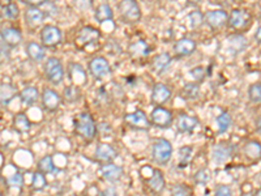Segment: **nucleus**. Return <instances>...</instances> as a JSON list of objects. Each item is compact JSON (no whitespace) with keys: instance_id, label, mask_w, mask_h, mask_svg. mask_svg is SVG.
I'll return each mask as SVG.
<instances>
[{"instance_id":"obj_28","label":"nucleus","mask_w":261,"mask_h":196,"mask_svg":"<svg viewBox=\"0 0 261 196\" xmlns=\"http://www.w3.org/2000/svg\"><path fill=\"white\" fill-rule=\"evenodd\" d=\"M170 63H171V56L169 54H166V52H163V54L154 56V59H153L152 62V67L157 73H162L166 71L167 67L170 65Z\"/></svg>"},{"instance_id":"obj_41","label":"nucleus","mask_w":261,"mask_h":196,"mask_svg":"<svg viewBox=\"0 0 261 196\" xmlns=\"http://www.w3.org/2000/svg\"><path fill=\"white\" fill-rule=\"evenodd\" d=\"M171 196H189L188 189L183 185H175L171 189Z\"/></svg>"},{"instance_id":"obj_20","label":"nucleus","mask_w":261,"mask_h":196,"mask_svg":"<svg viewBox=\"0 0 261 196\" xmlns=\"http://www.w3.org/2000/svg\"><path fill=\"white\" fill-rule=\"evenodd\" d=\"M116 157V150L114 149V147H111L110 144L106 143H99L95 149V158L99 161H113Z\"/></svg>"},{"instance_id":"obj_18","label":"nucleus","mask_w":261,"mask_h":196,"mask_svg":"<svg viewBox=\"0 0 261 196\" xmlns=\"http://www.w3.org/2000/svg\"><path fill=\"white\" fill-rule=\"evenodd\" d=\"M230 156H231V147L228 144L221 143V144H217V146L213 147L212 157H213L214 162L218 163V165L226 162L230 158Z\"/></svg>"},{"instance_id":"obj_31","label":"nucleus","mask_w":261,"mask_h":196,"mask_svg":"<svg viewBox=\"0 0 261 196\" xmlns=\"http://www.w3.org/2000/svg\"><path fill=\"white\" fill-rule=\"evenodd\" d=\"M63 96H64V99L68 102V103H75V102L79 101L81 97L80 88L76 87V85H69V87H67L64 89Z\"/></svg>"},{"instance_id":"obj_30","label":"nucleus","mask_w":261,"mask_h":196,"mask_svg":"<svg viewBox=\"0 0 261 196\" xmlns=\"http://www.w3.org/2000/svg\"><path fill=\"white\" fill-rule=\"evenodd\" d=\"M38 170L42 171L44 174H52L56 171V166H55L52 157L51 156H44L42 157L38 162Z\"/></svg>"},{"instance_id":"obj_43","label":"nucleus","mask_w":261,"mask_h":196,"mask_svg":"<svg viewBox=\"0 0 261 196\" xmlns=\"http://www.w3.org/2000/svg\"><path fill=\"white\" fill-rule=\"evenodd\" d=\"M189 73L192 75L196 81H203L204 77H205V71H204L203 67H196L195 69L189 71Z\"/></svg>"},{"instance_id":"obj_26","label":"nucleus","mask_w":261,"mask_h":196,"mask_svg":"<svg viewBox=\"0 0 261 196\" xmlns=\"http://www.w3.org/2000/svg\"><path fill=\"white\" fill-rule=\"evenodd\" d=\"M69 75H71V79L76 85H83V84L87 83V73L84 71V68L80 64L77 63H72L71 67H69Z\"/></svg>"},{"instance_id":"obj_32","label":"nucleus","mask_w":261,"mask_h":196,"mask_svg":"<svg viewBox=\"0 0 261 196\" xmlns=\"http://www.w3.org/2000/svg\"><path fill=\"white\" fill-rule=\"evenodd\" d=\"M216 122H217L219 134H223V132H226V131L230 128V126H231V115H230L227 111H223V113H221L217 116V120H216Z\"/></svg>"},{"instance_id":"obj_6","label":"nucleus","mask_w":261,"mask_h":196,"mask_svg":"<svg viewBox=\"0 0 261 196\" xmlns=\"http://www.w3.org/2000/svg\"><path fill=\"white\" fill-rule=\"evenodd\" d=\"M126 119V123L130 126V128H134V130H141V131H146L150 127V119L148 118V115L145 114V111L142 110H136L134 113L127 114L124 116Z\"/></svg>"},{"instance_id":"obj_10","label":"nucleus","mask_w":261,"mask_h":196,"mask_svg":"<svg viewBox=\"0 0 261 196\" xmlns=\"http://www.w3.org/2000/svg\"><path fill=\"white\" fill-rule=\"evenodd\" d=\"M89 71H90L91 76L95 79H102L106 75L110 73V64L105 58L102 56H95L89 62Z\"/></svg>"},{"instance_id":"obj_34","label":"nucleus","mask_w":261,"mask_h":196,"mask_svg":"<svg viewBox=\"0 0 261 196\" xmlns=\"http://www.w3.org/2000/svg\"><path fill=\"white\" fill-rule=\"evenodd\" d=\"M192 147H183L179 149L178 152V160H179V167L187 166V163L189 162L191 157H192Z\"/></svg>"},{"instance_id":"obj_33","label":"nucleus","mask_w":261,"mask_h":196,"mask_svg":"<svg viewBox=\"0 0 261 196\" xmlns=\"http://www.w3.org/2000/svg\"><path fill=\"white\" fill-rule=\"evenodd\" d=\"M1 13H3V17L8 18V20H16L20 15V9H18L17 4L8 3L7 5L1 7Z\"/></svg>"},{"instance_id":"obj_16","label":"nucleus","mask_w":261,"mask_h":196,"mask_svg":"<svg viewBox=\"0 0 261 196\" xmlns=\"http://www.w3.org/2000/svg\"><path fill=\"white\" fill-rule=\"evenodd\" d=\"M199 124L197 118L188 114H180L176 119V128L181 134H187V132H192Z\"/></svg>"},{"instance_id":"obj_11","label":"nucleus","mask_w":261,"mask_h":196,"mask_svg":"<svg viewBox=\"0 0 261 196\" xmlns=\"http://www.w3.org/2000/svg\"><path fill=\"white\" fill-rule=\"evenodd\" d=\"M205 22L211 26L212 29H219L223 25H226V22H228L227 12L223 9H214V11L207 12Z\"/></svg>"},{"instance_id":"obj_35","label":"nucleus","mask_w":261,"mask_h":196,"mask_svg":"<svg viewBox=\"0 0 261 196\" xmlns=\"http://www.w3.org/2000/svg\"><path fill=\"white\" fill-rule=\"evenodd\" d=\"M46 177H44V174L42 173V171H36L34 174H33V178H32V186L33 189L37 190V191H41V190H44V187H46Z\"/></svg>"},{"instance_id":"obj_36","label":"nucleus","mask_w":261,"mask_h":196,"mask_svg":"<svg viewBox=\"0 0 261 196\" xmlns=\"http://www.w3.org/2000/svg\"><path fill=\"white\" fill-rule=\"evenodd\" d=\"M148 46L144 41H137V42H134V44L130 45V52L134 56H142V55L148 54Z\"/></svg>"},{"instance_id":"obj_9","label":"nucleus","mask_w":261,"mask_h":196,"mask_svg":"<svg viewBox=\"0 0 261 196\" xmlns=\"http://www.w3.org/2000/svg\"><path fill=\"white\" fill-rule=\"evenodd\" d=\"M250 15L244 9H232L228 15V25L235 30H243L250 24Z\"/></svg>"},{"instance_id":"obj_44","label":"nucleus","mask_w":261,"mask_h":196,"mask_svg":"<svg viewBox=\"0 0 261 196\" xmlns=\"http://www.w3.org/2000/svg\"><path fill=\"white\" fill-rule=\"evenodd\" d=\"M189 20L192 22V26H197L200 25V22L203 20V16L200 15V12H192V13L189 15Z\"/></svg>"},{"instance_id":"obj_38","label":"nucleus","mask_w":261,"mask_h":196,"mask_svg":"<svg viewBox=\"0 0 261 196\" xmlns=\"http://www.w3.org/2000/svg\"><path fill=\"white\" fill-rule=\"evenodd\" d=\"M248 97L254 103H261V84H252L248 89Z\"/></svg>"},{"instance_id":"obj_12","label":"nucleus","mask_w":261,"mask_h":196,"mask_svg":"<svg viewBox=\"0 0 261 196\" xmlns=\"http://www.w3.org/2000/svg\"><path fill=\"white\" fill-rule=\"evenodd\" d=\"M41 99H42V105H44V110H47V111H55V110H58L60 103H62L60 96L55 91H52V89H48V88H46V89L42 92Z\"/></svg>"},{"instance_id":"obj_47","label":"nucleus","mask_w":261,"mask_h":196,"mask_svg":"<svg viewBox=\"0 0 261 196\" xmlns=\"http://www.w3.org/2000/svg\"><path fill=\"white\" fill-rule=\"evenodd\" d=\"M256 130H258L259 134H261V115L256 119Z\"/></svg>"},{"instance_id":"obj_21","label":"nucleus","mask_w":261,"mask_h":196,"mask_svg":"<svg viewBox=\"0 0 261 196\" xmlns=\"http://www.w3.org/2000/svg\"><path fill=\"white\" fill-rule=\"evenodd\" d=\"M196 50V42L189 38H181L174 46V52L178 56H185L191 55Z\"/></svg>"},{"instance_id":"obj_50","label":"nucleus","mask_w":261,"mask_h":196,"mask_svg":"<svg viewBox=\"0 0 261 196\" xmlns=\"http://www.w3.org/2000/svg\"><path fill=\"white\" fill-rule=\"evenodd\" d=\"M189 1H192V3H197V1H200V0H189Z\"/></svg>"},{"instance_id":"obj_25","label":"nucleus","mask_w":261,"mask_h":196,"mask_svg":"<svg viewBox=\"0 0 261 196\" xmlns=\"http://www.w3.org/2000/svg\"><path fill=\"white\" fill-rule=\"evenodd\" d=\"M16 96H17V92H16V88L13 85L1 83V85H0V101H1V106H7L13 98H16Z\"/></svg>"},{"instance_id":"obj_13","label":"nucleus","mask_w":261,"mask_h":196,"mask_svg":"<svg viewBox=\"0 0 261 196\" xmlns=\"http://www.w3.org/2000/svg\"><path fill=\"white\" fill-rule=\"evenodd\" d=\"M99 174L102 175V178H105L109 182H116L119 181L123 175V169L113 162H107L105 165H102L99 167Z\"/></svg>"},{"instance_id":"obj_52","label":"nucleus","mask_w":261,"mask_h":196,"mask_svg":"<svg viewBox=\"0 0 261 196\" xmlns=\"http://www.w3.org/2000/svg\"><path fill=\"white\" fill-rule=\"evenodd\" d=\"M22 1H24V0H22Z\"/></svg>"},{"instance_id":"obj_48","label":"nucleus","mask_w":261,"mask_h":196,"mask_svg":"<svg viewBox=\"0 0 261 196\" xmlns=\"http://www.w3.org/2000/svg\"><path fill=\"white\" fill-rule=\"evenodd\" d=\"M255 196H261V189H259L256 193H255Z\"/></svg>"},{"instance_id":"obj_15","label":"nucleus","mask_w":261,"mask_h":196,"mask_svg":"<svg viewBox=\"0 0 261 196\" xmlns=\"http://www.w3.org/2000/svg\"><path fill=\"white\" fill-rule=\"evenodd\" d=\"M22 34L15 28H3L1 29V42L8 45L9 48H15L21 44Z\"/></svg>"},{"instance_id":"obj_17","label":"nucleus","mask_w":261,"mask_h":196,"mask_svg":"<svg viewBox=\"0 0 261 196\" xmlns=\"http://www.w3.org/2000/svg\"><path fill=\"white\" fill-rule=\"evenodd\" d=\"M148 187L149 190L154 194H162L165 187H166V182H165V177H163L162 171L156 169L153 170L152 177L148 179Z\"/></svg>"},{"instance_id":"obj_37","label":"nucleus","mask_w":261,"mask_h":196,"mask_svg":"<svg viewBox=\"0 0 261 196\" xmlns=\"http://www.w3.org/2000/svg\"><path fill=\"white\" fill-rule=\"evenodd\" d=\"M181 96L185 99H193L199 96V85L193 83L185 84V87L183 88V92H181Z\"/></svg>"},{"instance_id":"obj_22","label":"nucleus","mask_w":261,"mask_h":196,"mask_svg":"<svg viewBox=\"0 0 261 196\" xmlns=\"http://www.w3.org/2000/svg\"><path fill=\"white\" fill-rule=\"evenodd\" d=\"M26 54L29 56L30 60L33 62H42L46 58V51H44V46H41L37 42H29L26 45Z\"/></svg>"},{"instance_id":"obj_40","label":"nucleus","mask_w":261,"mask_h":196,"mask_svg":"<svg viewBox=\"0 0 261 196\" xmlns=\"http://www.w3.org/2000/svg\"><path fill=\"white\" fill-rule=\"evenodd\" d=\"M195 182L197 185H207L209 182V173H208L207 169H203V170H199L195 174Z\"/></svg>"},{"instance_id":"obj_39","label":"nucleus","mask_w":261,"mask_h":196,"mask_svg":"<svg viewBox=\"0 0 261 196\" xmlns=\"http://www.w3.org/2000/svg\"><path fill=\"white\" fill-rule=\"evenodd\" d=\"M7 183L11 187H21L24 185V177L21 175V173H15L7 179Z\"/></svg>"},{"instance_id":"obj_3","label":"nucleus","mask_w":261,"mask_h":196,"mask_svg":"<svg viewBox=\"0 0 261 196\" xmlns=\"http://www.w3.org/2000/svg\"><path fill=\"white\" fill-rule=\"evenodd\" d=\"M119 15L124 22L133 24L137 22L141 18V9L138 7L136 0H122L118 4Z\"/></svg>"},{"instance_id":"obj_51","label":"nucleus","mask_w":261,"mask_h":196,"mask_svg":"<svg viewBox=\"0 0 261 196\" xmlns=\"http://www.w3.org/2000/svg\"><path fill=\"white\" fill-rule=\"evenodd\" d=\"M71 196H76V195H71Z\"/></svg>"},{"instance_id":"obj_42","label":"nucleus","mask_w":261,"mask_h":196,"mask_svg":"<svg viewBox=\"0 0 261 196\" xmlns=\"http://www.w3.org/2000/svg\"><path fill=\"white\" fill-rule=\"evenodd\" d=\"M214 196H232L231 194V189L226 185H221L218 186L216 189V193H214Z\"/></svg>"},{"instance_id":"obj_29","label":"nucleus","mask_w":261,"mask_h":196,"mask_svg":"<svg viewBox=\"0 0 261 196\" xmlns=\"http://www.w3.org/2000/svg\"><path fill=\"white\" fill-rule=\"evenodd\" d=\"M113 9L109 4H101L95 9V20L98 22H105L113 18Z\"/></svg>"},{"instance_id":"obj_8","label":"nucleus","mask_w":261,"mask_h":196,"mask_svg":"<svg viewBox=\"0 0 261 196\" xmlns=\"http://www.w3.org/2000/svg\"><path fill=\"white\" fill-rule=\"evenodd\" d=\"M99 38V30L93 26H84L80 32L77 33L76 46L77 48H85L87 45L93 44Z\"/></svg>"},{"instance_id":"obj_49","label":"nucleus","mask_w":261,"mask_h":196,"mask_svg":"<svg viewBox=\"0 0 261 196\" xmlns=\"http://www.w3.org/2000/svg\"><path fill=\"white\" fill-rule=\"evenodd\" d=\"M242 196H255V195H252V194H251V193H244Z\"/></svg>"},{"instance_id":"obj_4","label":"nucleus","mask_w":261,"mask_h":196,"mask_svg":"<svg viewBox=\"0 0 261 196\" xmlns=\"http://www.w3.org/2000/svg\"><path fill=\"white\" fill-rule=\"evenodd\" d=\"M44 76L54 85H59L64 79V68L62 62L56 58H48L44 64Z\"/></svg>"},{"instance_id":"obj_27","label":"nucleus","mask_w":261,"mask_h":196,"mask_svg":"<svg viewBox=\"0 0 261 196\" xmlns=\"http://www.w3.org/2000/svg\"><path fill=\"white\" fill-rule=\"evenodd\" d=\"M32 127L29 118L26 116V114L18 113L13 116V128L20 134H25Z\"/></svg>"},{"instance_id":"obj_45","label":"nucleus","mask_w":261,"mask_h":196,"mask_svg":"<svg viewBox=\"0 0 261 196\" xmlns=\"http://www.w3.org/2000/svg\"><path fill=\"white\" fill-rule=\"evenodd\" d=\"M47 1V0H24V3L29 4L30 7H38Z\"/></svg>"},{"instance_id":"obj_7","label":"nucleus","mask_w":261,"mask_h":196,"mask_svg":"<svg viewBox=\"0 0 261 196\" xmlns=\"http://www.w3.org/2000/svg\"><path fill=\"white\" fill-rule=\"evenodd\" d=\"M150 122L158 128H167L170 127V124L173 123V114L167 109L162 107V106H157L156 109L152 111L150 115Z\"/></svg>"},{"instance_id":"obj_19","label":"nucleus","mask_w":261,"mask_h":196,"mask_svg":"<svg viewBox=\"0 0 261 196\" xmlns=\"http://www.w3.org/2000/svg\"><path fill=\"white\" fill-rule=\"evenodd\" d=\"M44 20V13L38 7H30L25 11V22L30 28H37Z\"/></svg>"},{"instance_id":"obj_5","label":"nucleus","mask_w":261,"mask_h":196,"mask_svg":"<svg viewBox=\"0 0 261 196\" xmlns=\"http://www.w3.org/2000/svg\"><path fill=\"white\" fill-rule=\"evenodd\" d=\"M62 30L55 25H44L41 30V41L44 48H55L62 42Z\"/></svg>"},{"instance_id":"obj_23","label":"nucleus","mask_w":261,"mask_h":196,"mask_svg":"<svg viewBox=\"0 0 261 196\" xmlns=\"http://www.w3.org/2000/svg\"><path fill=\"white\" fill-rule=\"evenodd\" d=\"M243 154L251 161H258L261 158V144L256 140L247 142L243 147Z\"/></svg>"},{"instance_id":"obj_2","label":"nucleus","mask_w":261,"mask_h":196,"mask_svg":"<svg viewBox=\"0 0 261 196\" xmlns=\"http://www.w3.org/2000/svg\"><path fill=\"white\" fill-rule=\"evenodd\" d=\"M173 156V146L166 139H157L152 146L153 161L158 165H167Z\"/></svg>"},{"instance_id":"obj_14","label":"nucleus","mask_w":261,"mask_h":196,"mask_svg":"<svg viewBox=\"0 0 261 196\" xmlns=\"http://www.w3.org/2000/svg\"><path fill=\"white\" fill-rule=\"evenodd\" d=\"M171 97V91L162 83L154 85L152 91V102L157 106L165 105Z\"/></svg>"},{"instance_id":"obj_46","label":"nucleus","mask_w":261,"mask_h":196,"mask_svg":"<svg viewBox=\"0 0 261 196\" xmlns=\"http://www.w3.org/2000/svg\"><path fill=\"white\" fill-rule=\"evenodd\" d=\"M255 38H256V41H258L259 44H261V26H259V29L256 30Z\"/></svg>"},{"instance_id":"obj_1","label":"nucleus","mask_w":261,"mask_h":196,"mask_svg":"<svg viewBox=\"0 0 261 196\" xmlns=\"http://www.w3.org/2000/svg\"><path fill=\"white\" fill-rule=\"evenodd\" d=\"M75 124V131L77 135H80L81 138L91 140L97 134V127H95L94 119L91 118L90 114L80 113L73 120Z\"/></svg>"},{"instance_id":"obj_24","label":"nucleus","mask_w":261,"mask_h":196,"mask_svg":"<svg viewBox=\"0 0 261 196\" xmlns=\"http://www.w3.org/2000/svg\"><path fill=\"white\" fill-rule=\"evenodd\" d=\"M18 97H20L24 105L30 106L33 103H36L37 99L40 98V92L36 87H26L18 93Z\"/></svg>"}]
</instances>
